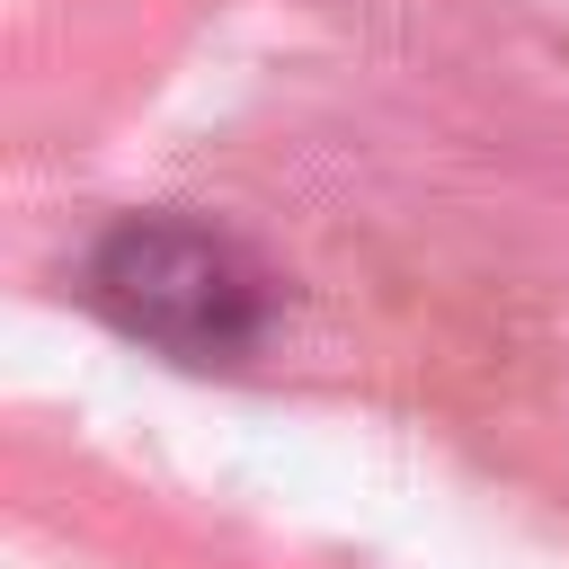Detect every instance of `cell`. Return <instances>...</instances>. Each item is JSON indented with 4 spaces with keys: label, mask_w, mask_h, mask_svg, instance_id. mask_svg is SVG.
Listing matches in <instances>:
<instances>
[{
    "label": "cell",
    "mask_w": 569,
    "mask_h": 569,
    "mask_svg": "<svg viewBox=\"0 0 569 569\" xmlns=\"http://www.w3.org/2000/svg\"><path fill=\"white\" fill-rule=\"evenodd\" d=\"M89 302L187 365H240L267 338V276L231 231L178 222V213H133L89 249Z\"/></svg>",
    "instance_id": "cell-1"
}]
</instances>
